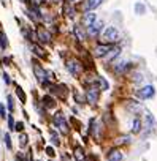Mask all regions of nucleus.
Listing matches in <instances>:
<instances>
[{
    "mask_svg": "<svg viewBox=\"0 0 157 161\" xmlns=\"http://www.w3.org/2000/svg\"><path fill=\"white\" fill-rule=\"evenodd\" d=\"M22 128H24V125L19 122V123H16V128H14V130H16V131H22Z\"/></svg>",
    "mask_w": 157,
    "mask_h": 161,
    "instance_id": "obj_29",
    "label": "nucleus"
},
{
    "mask_svg": "<svg viewBox=\"0 0 157 161\" xmlns=\"http://www.w3.org/2000/svg\"><path fill=\"white\" fill-rule=\"evenodd\" d=\"M154 93H155V90H154L152 85H146V87H143L140 92H138V95H140V97H141L143 100L152 98V97H154Z\"/></svg>",
    "mask_w": 157,
    "mask_h": 161,
    "instance_id": "obj_5",
    "label": "nucleus"
},
{
    "mask_svg": "<svg viewBox=\"0 0 157 161\" xmlns=\"http://www.w3.org/2000/svg\"><path fill=\"white\" fill-rule=\"evenodd\" d=\"M5 142H6V147L11 148V139H10V134H5Z\"/></svg>",
    "mask_w": 157,
    "mask_h": 161,
    "instance_id": "obj_25",
    "label": "nucleus"
},
{
    "mask_svg": "<svg viewBox=\"0 0 157 161\" xmlns=\"http://www.w3.org/2000/svg\"><path fill=\"white\" fill-rule=\"evenodd\" d=\"M51 139H52V144H54V145H59V137L54 134V133L51 134Z\"/></svg>",
    "mask_w": 157,
    "mask_h": 161,
    "instance_id": "obj_24",
    "label": "nucleus"
},
{
    "mask_svg": "<svg viewBox=\"0 0 157 161\" xmlns=\"http://www.w3.org/2000/svg\"><path fill=\"white\" fill-rule=\"evenodd\" d=\"M8 125H10V130H14V120H13L11 115L8 117Z\"/></svg>",
    "mask_w": 157,
    "mask_h": 161,
    "instance_id": "obj_26",
    "label": "nucleus"
},
{
    "mask_svg": "<svg viewBox=\"0 0 157 161\" xmlns=\"http://www.w3.org/2000/svg\"><path fill=\"white\" fill-rule=\"evenodd\" d=\"M119 52H121V49H119V47H114V49H111V51H109V54L105 55V57H106V62H111L114 57L119 55Z\"/></svg>",
    "mask_w": 157,
    "mask_h": 161,
    "instance_id": "obj_13",
    "label": "nucleus"
},
{
    "mask_svg": "<svg viewBox=\"0 0 157 161\" xmlns=\"http://www.w3.org/2000/svg\"><path fill=\"white\" fill-rule=\"evenodd\" d=\"M101 2H103V0H86L84 5H82V9H84V11H89V9H95L97 6L101 5Z\"/></svg>",
    "mask_w": 157,
    "mask_h": 161,
    "instance_id": "obj_8",
    "label": "nucleus"
},
{
    "mask_svg": "<svg viewBox=\"0 0 157 161\" xmlns=\"http://www.w3.org/2000/svg\"><path fill=\"white\" fill-rule=\"evenodd\" d=\"M108 161H122V153H121L117 148L111 150V152L108 153Z\"/></svg>",
    "mask_w": 157,
    "mask_h": 161,
    "instance_id": "obj_11",
    "label": "nucleus"
},
{
    "mask_svg": "<svg viewBox=\"0 0 157 161\" xmlns=\"http://www.w3.org/2000/svg\"><path fill=\"white\" fill-rule=\"evenodd\" d=\"M8 109H10V111L14 109V104H13V98L11 97H8Z\"/></svg>",
    "mask_w": 157,
    "mask_h": 161,
    "instance_id": "obj_23",
    "label": "nucleus"
},
{
    "mask_svg": "<svg viewBox=\"0 0 157 161\" xmlns=\"http://www.w3.org/2000/svg\"><path fill=\"white\" fill-rule=\"evenodd\" d=\"M54 125H56L62 133H68V125H67V122H65V119H63V115L60 112H57L56 115H54Z\"/></svg>",
    "mask_w": 157,
    "mask_h": 161,
    "instance_id": "obj_3",
    "label": "nucleus"
},
{
    "mask_svg": "<svg viewBox=\"0 0 157 161\" xmlns=\"http://www.w3.org/2000/svg\"><path fill=\"white\" fill-rule=\"evenodd\" d=\"M16 93H17V97H19L21 101H25V95H24V92H22V89L19 87V85H16Z\"/></svg>",
    "mask_w": 157,
    "mask_h": 161,
    "instance_id": "obj_20",
    "label": "nucleus"
},
{
    "mask_svg": "<svg viewBox=\"0 0 157 161\" xmlns=\"http://www.w3.org/2000/svg\"><path fill=\"white\" fill-rule=\"evenodd\" d=\"M86 97H87V101H89L90 104H95V103H97V100H98V89H95V87L87 89Z\"/></svg>",
    "mask_w": 157,
    "mask_h": 161,
    "instance_id": "obj_7",
    "label": "nucleus"
},
{
    "mask_svg": "<svg viewBox=\"0 0 157 161\" xmlns=\"http://www.w3.org/2000/svg\"><path fill=\"white\" fill-rule=\"evenodd\" d=\"M132 131H133V133H140V131H141V120L138 119V117L133 120V126H132Z\"/></svg>",
    "mask_w": 157,
    "mask_h": 161,
    "instance_id": "obj_16",
    "label": "nucleus"
},
{
    "mask_svg": "<svg viewBox=\"0 0 157 161\" xmlns=\"http://www.w3.org/2000/svg\"><path fill=\"white\" fill-rule=\"evenodd\" d=\"M33 71H35V76H36V79H40L41 82H44L46 79H48V73H46L41 66H38V65H35L33 66Z\"/></svg>",
    "mask_w": 157,
    "mask_h": 161,
    "instance_id": "obj_9",
    "label": "nucleus"
},
{
    "mask_svg": "<svg viewBox=\"0 0 157 161\" xmlns=\"http://www.w3.org/2000/svg\"><path fill=\"white\" fill-rule=\"evenodd\" d=\"M101 27H103V22H101V21H95L94 24H92V25L87 28L89 36H97V35H98V32L101 30Z\"/></svg>",
    "mask_w": 157,
    "mask_h": 161,
    "instance_id": "obj_6",
    "label": "nucleus"
},
{
    "mask_svg": "<svg viewBox=\"0 0 157 161\" xmlns=\"http://www.w3.org/2000/svg\"><path fill=\"white\" fill-rule=\"evenodd\" d=\"M32 49H33V54H36V55H40V57H44V51L41 49V47H40V46H36V44H35V46L32 47Z\"/></svg>",
    "mask_w": 157,
    "mask_h": 161,
    "instance_id": "obj_19",
    "label": "nucleus"
},
{
    "mask_svg": "<svg viewBox=\"0 0 157 161\" xmlns=\"http://www.w3.org/2000/svg\"><path fill=\"white\" fill-rule=\"evenodd\" d=\"M119 40V32L114 27H106L103 35H101V43L103 44H113Z\"/></svg>",
    "mask_w": 157,
    "mask_h": 161,
    "instance_id": "obj_1",
    "label": "nucleus"
},
{
    "mask_svg": "<svg viewBox=\"0 0 157 161\" xmlns=\"http://www.w3.org/2000/svg\"><path fill=\"white\" fill-rule=\"evenodd\" d=\"M3 78H5V82L6 84H10V78H8V74H3Z\"/></svg>",
    "mask_w": 157,
    "mask_h": 161,
    "instance_id": "obj_30",
    "label": "nucleus"
},
{
    "mask_svg": "<svg viewBox=\"0 0 157 161\" xmlns=\"http://www.w3.org/2000/svg\"><path fill=\"white\" fill-rule=\"evenodd\" d=\"M36 35H38V40H41L43 43H49L51 41V33L44 28H38L36 30Z\"/></svg>",
    "mask_w": 157,
    "mask_h": 161,
    "instance_id": "obj_10",
    "label": "nucleus"
},
{
    "mask_svg": "<svg viewBox=\"0 0 157 161\" xmlns=\"http://www.w3.org/2000/svg\"><path fill=\"white\" fill-rule=\"evenodd\" d=\"M98 84H100V90H106L108 89V82L103 78H98Z\"/></svg>",
    "mask_w": 157,
    "mask_h": 161,
    "instance_id": "obj_21",
    "label": "nucleus"
},
{
    "mask_svg": "<svg viewBox=\"0 0 157 161\" xmlns=\"http://www.w3.org/2000/svg\"><path fill=\"white\" fill-rule=\"evenodd\" d=\"M75 33H76V36H78V40H79V41L84 40V33L81 32V27H75Z\"/></svg>",
    "mask_w": 157,
    "mask_h": 161,
    "instance_id": "obj_22",
    "label": "nucleus"
},
{
    "mask_svg": "<svg viewBox=\"0 0 157 161\" xmlns=\"http://www.w3.org/2000/svg\"><path fill=\"white\" fill-rule=\"evenodd\" d=\"M95 19H97V16H95L94 13H87V14L84 16V19H82V24H84V25L89 28L92 24L95 22Z\"/></svg>",
    "mask_w": 157,
    "mask_h": 161,
    "instance_id": "obj_12",
    "label": "nucleus"
},
{
    "mask_svg": "<svg viewBox=\"0 0 157 161\" xmlns=\"http://www.w3.org/2000/svg\"><path fill=\"white\" fill-rule=\"evenodd\" d=\"M75 158H76V161H84V152H82L81 147L75 148Z\"/></svg>",
    "mask_w": 157,
    "mask_h": 161,
    "instance_id": "obj_15",
    "label": "nucleus"
},
{
    "mask_svg": "<svg viewBox=\"0 0 157 161\" xmlns=\"http://www.w3.org/2000/svg\"><path fill=\"white\" fill-rule=\"evenodd\" d=\"M67 70H68L73 76H78V74L82 71V65H81V62H78V60H75V59H71V60L67 62Z\"/></svg>",
    "mask_w": 157,
    "mask_h": 161,
    "instance_id": "obj_2",
    "label": "nucleus"
},
{
    "mask_svg": "<svg viewBox=\"0 0 157 161\" xmlns=\"http://www.w3.org/2000/svg\"><path fill=\"white\" fill-rule=\"evenodd\" d=\"M109 51H111V44H98L94 49V55L95 57H105Z\"/></svg>",
    "mask_w": 157,
    "mask_h": 161,
    "instance_id": "obj_4",
    "label": "nucleus"
},
{
    "mask_svg": "<svg viewBox=\"0 0 157 161\" xmlns=\"http://www.w3.org/2000/svg\"><path fill=\"white\" fill-rule=\"evenodd\" d=\"M46 153H48L49 156H54V148H51V147H46Z\"/></svg>",
    "mask_w": 157,
    "mask_h": 161,
    "instance_id": "obj_28",
    "label": "nucleus"
},
{
    "mask_svg": "<svg viewBox=\"0 0 157 161\" xmlns=\"http://www.w3.org/2000/svg\"><path fill=\"white\" fill-rule=\"evenodd\" d=\"M43 103H44L46 108H54V106H56V101H54L49 95H46V97L43 98Z\"/></svg>",
    "mask_w": 157,
    "mask_h": 161,
    "instance_id": "obj_14",
    "label": "nucleus"
},
{
    "mask_svg": "<svg viewBox=\"0 0 157 161\" xmlns=\"http://www.w3.org/2000/svg\"><path fill=\"white\" fill-rule=\"evenodd\" d=\"M127 65H128L127 62H121V63H119V65L116 66V68H114V71H116V73H121V71H124V70L127 68Z\"/></svg>",
    "mask_w": 157,
    "mask_h": 161,
    "instance_id": "obj_18",
    "label": "nucleus"
},
{
    "mask_svg": "<svg viewBox=\"0 0 157 161\" xmlns=\"http://www.w3.org/2000/svg\"><path fill=\"white\" fill-rule=\"evenodd\" d=\"M6 46H8V41H6V36L3 32H0V47L2 49H6Z\"/></svg>",
    "mask_w": 157,
    "mask_h": 161,
    "instance_id": "obj_17",
    "label": "nucleus"
},
{
    "mask_svg": "<svg viewBox=\"0 0 157 161\" xmlns=\"http://www.w3.org/2000/svg\"><path fill=\"white\" fill-rule=\"evenodd\" d=\"M0 106H2V104H0Z\"/></svg>",
    "mask_w": 157,
    "mask_h": 161,
    "instance_id": "obj_31",
    "label": "nucleus"
},
{
    "mask_svg": "<svg viewBox=\"0 0 157 161\" xmlns=\"http://www.w3.org/2000/svg\"><path fill=\"white\" fill-rule=\"evenodd\" d=\"M27 144V136H24V134H21V147H24Z\"/></svg>",
    "mask_w": 157,
    "mask_h": 161,
    "instance_id": "obj_27",
    "label": "nucleus"
}]
</instances>
